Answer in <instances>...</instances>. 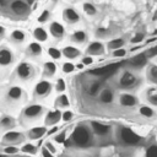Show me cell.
Returning a JSON list of instances; mask_svg holds the SVG:
<instances>
[{"label":"cell","instance_id":"94428289","mask_svg":"<svg viewBox=\"0 0 157 157\" xmlns=\"http://www.w3.org/2000/svg\"><path fill=\"white\" fill-rule=\"evenodd\" d=\"M7 1H9V2H11V1H12V0H7Z\"/></svg>","mask_w":157,"mask_h":157},{"label":"cell","instance_id":"f907efd6","mask_svg":"<svg viewBox=\"0 0 157 157\" xmlns=\"http://www.w3.org/2000/svg\"><path fill=\"white\" fill-rule=\"evenodd\" d=\"M156 54H157V45L153 47V48H151V49L146 53V56H153V55H156Z\"/></svg>","mask_w":157,"mask_h":157},{"label":"cell","instance_id":"d6a6232c","mask_svg":"<svg viewBox=\"0 0 157 157\" xmlns=\"http://www.w3.org/2000/svg\"><path fill=\"white\" fill-rule=\"evenodd\" d=\"M37 151H38V147L33 144H25L22 147H21V152L23 153H27V155H37Z\"/></svg>","mask_w":157,"mask_h":157},{"label":"cell","instance_id":"7bdbcfd3","mask_svg":"<svg viewBox=\"0 0 157 157\" xmlns=\"http://www.w3.org/2000/svg\"><path fill=\"white\" fill-rule=\"evenodd\" d=\"M148 101H150L152 104L157 105V91L152 90V91L148 92Z\"/></svg>","mask_w":157,"mask_h":157},{"label":"cell","instance_id":"5b68a950","mask_svg":"<svg viewBox=\"0 0 157 157\" xmlns=\"http://www.w3.org/2000/svg\"><path fill=\"white\" fill-rule=\"evenodd\" d=\"M52 91H53L52 82H49L47 80H42L36 83L34 90H33V97L36 99H44L45 97H48L52 93Z\"/></svg>","mask_w":157,"mask_h":157},{"label":"cell","instance_id":"ee69618b","mask_svg":"<svg viewBox=\"0 0 157 157\" xmlns=\"http://www.w3.org/2000/svg\"><path fill=\"white\" fill-rule=\"evenodd\" d=\"M108 34V29L107 28H97L96 29V37L97 38H103V37H105Z\"/></svg>","mask_w":157,"mask_h":157},{"label":"cell","instance_id":"9c48e42d","mask_svg":"<svg viewBox=\"0 0 157 157\" xmlns=\"http://www.w3.org/2000/svg\"><path fill=\"white\" fill-rule=\"evenodd\" d=\"M104 52H105L104 44H103L102 42L94 40V42H91V43L86 47L85 54L91 55V56H99V55H103Z\"/></svg>","mask_w":157,"mask_h":157},{"label":"cell","instance_id":"7c38bea8","mask_svg":"<svg viewBox=\"0 0 157 157\" xmlns=\"http://www.w3.org/2000/svg\"><path fill=\"white\" fill-rule=\"evenodd\" d=\"M61 120V112L60 109H55V110H50L45 114V118H44V125L48 128V126H54L56 125L59 121Z\"/></svg>","mask_w":157,"mask_h":157},{"label":"cell","instance_id":"4316f807","mask_svg":"<svg viewBox=\"0 0 157 157\" xmlns=\"http://www.w3.org/2000/svg\"><path fill=\"white\" fill-rule=\"evenodd\" d=\"M113 98H114V96H113V92L110 88H104L99 93V101L102 103H110L113 101Z\"/></svg>","mask_w":157,"mask_h":157},{"label":"cell","instance_id":"8fae6325","mask_svg":"<svg viewBox=\"0 0 157 157\" xmlns=\"http://www.w3.org/2000/svg\"><path fill=\"white\" fill-rule=\"evenodd\" d=\"M13 53L7 47H0V66L5 67L13 63Z\"/></svg>","mask_w":157,"mask_h":157},{"label":"cell","instance_id":"83f0119b","mask_svg":"<svg viewBox=\"0 0 157 157\" xmlns=\"http://www.w3.org/2000/svg\"><path fill=\"white\" fill-rule=\"evenodd\" d=\"M118 66H120V64H110V65H107V66H104V67H99V69H97V70H93V71H91V72L94 74V75H105V74H108V72L114 71Z\"/></svg>","mask_w":157,"mask_h":157},{"label":"cell","instance_id":"2e32d148","mask_svg":"<svg viewBox=\"0 0 157 157\" xmlns=\"http://www.w3.org/2000/svg\"><path fill=\"white\" fill-rule=\"evenodd\" d=\"M42 53H43V48L39 42H32L26 48V54L31 58H38L42 55Z\"/></svg>","mask_w":157,"mask_h":157},{"label":"cell","instance_id":"603a6c76","mask_svg":"<svg viewBox=\"0 0 157 157\" xmlns=\"http://www.w3.org/2000/svg\"><path fill=\"white\" fill-rule=\"evenodd\" d=\"M54 107H55L56 109H64V108H69V107H70V101H69L67 96H66V94H59V96L55 98Z\"/></svg>","mask_w":157,"mask_h":157},{"label":"cell","instance_id":"d4e9b609","mask_svg":"<svg viewBox=\"0 0 157 157\" xmlns=\"http://www.w3.org/2000/svg\"><path fill=\"white\" fill-rule=\"evenodd\" d=\"M16 125V120L11 115H5L0 119V126H2L4 129H12Z\"/></svg>","mask_w":157,"mask_h":157},{"label":"cell","instance_id":"6f0895ef","mask_svg":"<svg viewBox=\"0 0 157 157\" xmlns=\"http://www.w3.org/2000/svg\"><path fill=\"white\" fill-rule=\"evenodd\" d=\"M0 157H7V155H5V153H0Z\"/></svg>","mask_w":157,"mask_h":157},{"label":"cell","instance_id":"6125c7cd","mask_svg":"<svg viewBox=\"0 0 157 157\" xmlns=\"http://www.w3.org/2000/svg\"><path fill=\"white\" fill-rule=\"evenodd\" d=\"M0 152H1V148H0Z\"/></svg>","mask_w":157,"mask_h":157},{"label":"cell","instance_id":"7a4b0ae2","mask_svg":"<svg viewBox=\"0 0 157 157\" xmlns=\"http://www.w3.org/2000/svg\"><path fill=\"white\" fill-rule=\"evenodd\" d=\"M44 107L40 104H28L23 108L21 113V123L23 125L38 120L44 114Z\"/></svg>","mask_w":157,"mask_h":157},{"label":"cell","instance_id":"836d02e7","mask_svg":"<svg viewBox=\"0 0 157 157\" xmlns=\"http://www.w3.org/2000/svg\"><path fill=\"white\" fill-rule=\"evenodd\" d=\"M123 45H124V39H123V38H115V39H112V40H109L108 44H107L108 49H112V50L118 49V48H123Z\"/></svg>","mask_w":157,"mask_h":157},{"label":"cell","instance_id":"277c9868","mask_svg":"<svg viewBox=\"0 0 157 157\" xmlns=\"http://www.w3.org/2000/svg\"><path fill=\"white\" fill-rule=\"evenodd\" d=\"M10 11L13 16L16 17H26L29 11H31V6L27 1H23V0H12L10 2Z\"/></svg>","mask_w":157,"mask_h":157},{"label":"cell","instance_id":"816d5d0a","mask_svg":"<svg viewBox=\"0 0 157 157\" xmlns=\"http://www.w3.org/2000/svg\"><path fill=\"white\" fill-rule=\"evenodd\" d=\"M58 131H59V128L54 125V126H53L50 130H47V135H55Z\"/></svg>","mask_w":157,"mask_h":157},{"label":"cell","instance_id":"bcb514c9","mask_svg":"<svg viewBox=\"0 0 157 157\" xmlns=\"http://www.w3.org/2000/svg\"><path fill=\"white\" fill-rule=\"evenodd\" d=\"M146 157H157V146L148 147V150L146 152Z\"/></svg>","mask_w":157,"mask_h":157},{"label":"cell","instance_id":"ac0fdd59","mask_svg":"<svg viewBox=\"0 0 157 157\" xmlns=\"http://www.w3.org/2000/svg\"><path fill=\"white\" fill-rule=\"evenodd\" d=\"M136 83V77H135V75H132L131 72H124L123 75H121V77H120V80H119V85L121 86V87H124V88H128V87H131V86H134Z\"/></svg>","mask_w":157,"mask_h":157},{"label":"cell","instance_id":"6da1fadb","mask_svg":"<svg viewBox=\"0 0 157 157\" xmlns=\"http://www.w3.org/2000/svg\"><path fill=\"white\" fill-rule=\"evenodd\" d=\"M92 144H93V131L91 126L85 123L77 124L74 128L70 139L66 137V140L64 141L65 147L75 146L76 148H88L92 146Z\"/></svg>","mask_w":157,"mask_h":157},{"label":"cell","instance_id":"f1b7e54d","mask_svg":"<svg viewBox=\"0 0 157 157\" xmlns=\"http://www.w3.org/2000/svg\"><path fill=\"white\" fill-rule=\"evenodd\" d=\"M82 11H83L87 16H94V15L97 13L96 6H94L92 2H88V1H86V2L82 4Z\"/></svg>","mask_w":157,"mask_h":157},{"label":"cell","instance_id":"ba28073f","mask_svg":"<svg viewBox=\"0 0 157 157\" xmlns=\"http://www.w3.org/2000/svg\"><path fill=\"white\" fill-rule=\"evenodd\" d=\"M120 139L125 142V144H128V145H136V144H139L140 142V140H141V137L137 135V134H135L131 129H129V128H121L120 129Z\"/></svg>","mask_w":157,"mask_h":157},{"label":"cell","instance_id":"f6af8a7d","mask_svg":"<svg viewBox=\"0 0 157 157\" xmlns=\"http://www.w3.org/2000/svg\"><path fill=\"white\" fill-rule=\"evenodd\" d=\"M140 113H141L142 115H145V117H152V115H153L152 109L148 108V107H141V108H140Z\"/></svg>","mask_w":157,"mask_h":157},{"label":"cell","instance_id":"cb8c5ba5","mask_svg":"<svg viewBox=\"0 0 157 157\" xmlns=\"http://www.w3.org/2000/svg\"><path fill=\"white\" fill-rule=\"evenodd\" d=\"M120 101V104L125 105V107H132L136 104V98L132 96V94H129V93H123L119 98Z\"/></svg>","mask_w":157,"mask_h":157},{"label":"cell","instance_id":"8992f818","mask_svg":"<svg viewBox=\"0 0 157 157\" xmlns=\"http://www.w3.org/2000/svg\"><path fill=\"white\" fill-rule=\"evenodd\" d=\"M26 140V135L23 132H20V131H7L4 136H2V140L1 142L4 145H20L22 144L23 141Z\"/></svg>","mask_w":157,"mask_h":157},{"label":"cell","instance_id":"680465c9","mask_svg":"<svg viewBox=\"0 0 157 157\" xmlns=\"http://www.w3.org/2000/svg\"><path fill=\"white\" fill-rule=\"evenodd\" d=\"M50 1H52V2H56L58 0H50Z\"/></svg>","mask_w":157,"mask_h":157},{"label":"cell","instance_id":"4fadbf2b","mask_svg":"<svg viewBox=\"0 0 157 157\" xmlns=\"http://www.w3.org/2000/svg\"><path fill=\"white\" fill-rule=\"evenodd\" d=\"M49 32L54 38L61 39L65 36V27L58 21H52L49 23Z\"/></svg>","mask_w":157,"mask_h":157},{"label":"cell","instance_id":"5bb4252c","mask_svg":"<svg viewBox=\"0 0 157 157\" xmlns=\"http://www.w3.org/2000/svg\"><path fill=\"white\" fill-rule=\"evenodd\" d=\"M47 134V126H36V128H32L29 130L26 131V139H29V140H38L40 137H43L44 135Z\"/></svg>","mask_w":157,"mask_h":157},{"label":"cell","instance_id":"f5cc1de1","mask_svg":"<svg viewBox=\"0 0 157 157\" xmlns=\"http://www.w3.org/2000/svg\"><path fill=\"white\" fill-rule=\"evenodd\" d=\"M5 33H6V28L0 25V38H2V37L5 36Z\"/></svg>","mask_w":157,"mask_h":157},{"label":"cell","instance_id":"7dc6e473","mask_svg":"<svg viewBox=\"0 0 157 157\" xmlns=\"http://www.w3.org/2000/svg\"><path fill=\"white\" fill-rule=\"evenodd\" d=\"M144 37H145V34L144 33H136L132 38H131V43H140L142 39H144Z\"/></svg>","mask_w":157,"mask_h":157},{"label":"cell","instance_id":"52a82bcc","mask_svg":"<svg viewBox=\"0 0 157 157\" xmlns=\"http://www.w3.org/2000/svg\"><path fill=\"white\" fill-rule=\"evenodd\" d=\"M63 20L65 21V23L72 26L76 25L77 22H80L81 20V15L78 13V11L72 7V6H66L63 10Z\"/></svg>","mask_w":157,"mask_h":157},{"label":"cell","instance_id":"f546056e","mask_svg":"<svg viewBox=\"0 0 157 157\" xmlns=\"http://www.w3.org/2000/svg\"><path fill=\"white\" fill-rule=\"evenodd\" d=\"M50 18H52V11L48 10V9H44V10H42V12L38 15L37 21H38V23L43 25V23H47Z\"/></svg>","mask_w":157,"mask_h":157},{"label":"cell","instance_id":"681fc988","mask_svg":"<svg viewBox=\"0 0 157 157\" xmlns=\"http://www.w3.org/2000/svg\"><path fill=\"white\" fill-rule=\"evenodd\" d=\"M44 146H45V147H47V148H48V150H49L52 153H55V152H56V148L54 147V145H53L50 141H45Z\"/></svg>","mask_w":157,"mask_h":157},{"label":"cell","instance_id":"1f68e13d","mask_svg":"<svg viewBox=\"0 0 157 157\" xmlns=\"http://www.w3.org/2000/svg\"><path fill=\"white\" fill-rule=\"evenodd\" d=\"M99 91H101V82H98V81L91 82L88 85V87H87V93L90 96H96Z\"/></svg>","mask_w":157,"mask_h":157},{"label":"cell","instance_id":"d590c367","mask_svg":"<svg viewBox=\"0 0 157 157\" xmlns=\"http://www.w3.org/2000/svg\"><path fill=\"white\" fill-rule=\"evenodd\" d=\"M2 152L5 153V155H10V156H12V155H17L18 152H20V148L18 147H16L15 145H6V147H4L2 148Z\"/></svg>","mask_w":157,"mask_h":157},{"label":"cell","instance_id":"4dcf8cb0","mask_svg":"<svg viewBox=\"0 0 157 157\" xmlns=\"http://www.w3.org/2000/svg\"><path fill=\"white\" fill-rule=\"evenodd\" d=\"M47 53H48V55H49L52 59H54V60H59V59H61V56H63L61 49H59V48H56V47H49L48 50H47Z\"/></svg>","mask_w":157,"mask_h":157},{"label":"cell","instance_id":"74e56055","mask_svg":"<svg viewBox=\"0 0 157 157\" xmlns=\"http://www.w3.org/2000/svg\"><path fill=\"white\" fill-rule=\"evenodd\" d=\"M54 88H55V91H56L58 93L64 92V91H65V88H66V83H65L64 78H58V80H56V82H55Z\"/></svg>","mask_w":157,"mask_h":157},{"label":"cell","instance_id":"db71d44e","mask_svg":"<svg viewBox=\"0 0 157 157\" xmlns=\"http://www.w3.org/2000/svg\"><path fill=\"white\" fill-rule=\"evenodd\" d=\"M7 4H9V1H7V0H0V6H2V7H4V6H6Z\"/></svg>","mask_w":157,"mask_h":157},{"label":"cell","instance_id":"3957f363","mask_svg":"<svg viewBox=\"0 0 157 157\" xmlns=\"http://www.w3.org/2000/svg\"><path fill=\"white\" fill-rule=\"evenodd\" d=\"M36 69L31 63L22 61L20 63L15 69V75L20 81H28L34 77Z\"/></svg>","mask_w":157,"mask_h":157},{"label":"cell","instance_id":"ffe728a7","mask_svg":"<svg viewBox=\"0 0 157 157\" xmlns=\"http://www.w3.org/2000/svg\"><path fill=\"white\" fill-rule=\"evenodd\" d=\"M10 42L15 43V44H21L26 40V33L22 29H13L10 33Z\"/></svg>","mask_w":157,"mask_h":157},{"label":"cell","instance_id":"30bf717a","mask_svg":"<svg viewBox=\"0 0 157 157\" xmlns=\"http://www.w3.org/2000/svg\"><path fill=\"white\" fill-rule=\"evenodd\" d=\"M25 97V92L20 86H11L6 92V99L10 103L20 102Z\"/></svg>","mask_w":157,"mask_h":157},{"label":"cell","instance_id":"60d3db41","mask_svg":"<svg viewBox=\"0 0 157 157\" xmlns=\"http://www.w3.org/2000/svg\"><path fill=\"white\" fill-rule=\"evenodd\" d=\"M112 55H113L114 58H123V56L126 55V50L123 49V48H118V49H114V50H113Z\"/></svg>","mask_w":157,"mask_h":157},{"label":"cell","instance_id":"11a10c76","mask_svg":"<svg viewBox=\"0 0 157 157\" xmlns=\"http://www.w3.org/2000/svg\"><path fill=\"white\" fill-rule=\"evenodd\" d=\"M83 66H85V65H83L82 63H80V64L75 65V67H76V69H78V70H82V69H83Z\"/></svg>","mask_w":157,"mask_h":157},{"label":"cell","instance_id":"9a60e30c","mask_svg":"<svg viewBox=\"0 0 157 157\" xmlns=\"http://www.w3.org/2000/svg\"><path fill=\"white\" fill-rule=\"evenodd\" d=\"M90 126H91L93 134L99 135V136L107 135V134L109 132V130H110V126H109V125L103 124V123H99V121H94V120H92V121L90 123Z\"/></svg>","mask_w":157,"mask_h":157},{"label":"cell","instance_id":"e0dca14e","mask_svg":"<svg viewBox=\"0 0 157 157\" xmlns=\"http://www.w3.org/2000/svg\"><path fill=\"white\" fill-rule=\"evenodd\" d=\"M63 56H65L66 59H77L78 56H81V50L74 45H66L61 49Z\"/></svg>","mask_w":157,"mask_h":157},{"label":"cell","instance_id":"e575fe53","mask_svg":"<svg viewBox=\"0 0 157 157\" xmlns=\"http://www.w3.org/2000/svg\"><path fill=\"white\" fill-rule=\"evenodd\" d=\"M147 76H148V80L151 82H153V83L157 85V66L156 65H150L148 66Z\"/></svg>","mask_w":157,"mask_h":157},{"label":"cell","instance_id":"9f6ffc18","mask_svg":"<svg viewBox=\"0 0 157 157\" xmlns=\"http://www.w3.org/2000/svg\"><path fill=\"white\" fill-rule=\"evenodd\" d=\"M34 1H36V0H27V2H28V4H29V5H31V4H33V2H34Z\"/></svg>","mask_w":157,"mask_h":157},{"label":"cell","instance_id":"d6986e66","mask_svg":"<svg viewBox=\"0 0 157 157\" xmlns=\"http://www.w3.org/2000/svg\"><path fill=\"white\" fill-rule=\"evenodd\" d=\"M70 40L74 43V44H83L86 40H87V33L82 29H78V31H75L71 36H70Z\"/></svg>","mask_w":157,"mask_h":157},{"label":"cell","instance_id":"ab89813d","mask_svg":"<svg viewBox=\"0 0 157 157\" xmlns=\"http://www.w3.org/2000/svg\"><path fill=\"white\" fill-rule=\"evenodd\" d=\"M74 118V113L71 110H65V112H61V120H64L65 123H69Z\"/></svg>","mask_w":157,"mask_h":157},{"label":"cell","instance_id":"91938a15","mask_svg":"<svg viewBox=\"0 0 157 157\" xmlns=\"http://www.w3.org/2000/svg\"><path fill=\"white\" fill-rule=\"evenodd\" d=\"M61 157H70V156H66V155H63Z\"/></svg>","mask_w":157,"mask_h":157},{"label":"cell","instance_id":"484cf974","mask_svg":"<svg viewBox=\"0 0 157 157\" xmlns=\"http://www.w3.org/2000/svg\"><path fill=\"white\" fill-rule=\"evenodd\" d=\"M146 60H147V56L145 53H141V54H137L136 56H134L131 60H130V64L135 67H140L142 65L146 64Z\"/></svg>","mask_w":157,"mask_h":157},{"label":"cell","instance_id":"7402d4cb","mask_svg":"<svg viewBox=\"0 0 157 157\" xmlns=\"http://www.w3.org/2000/svg\"><path fill=\"white\" fill-rule=\"evenodd\" d=\"M58 70V66L54 61H45L43 65V76L44 77H53Z\"/></svg>","mask_w":157,"mask_h":157},{"label":"cell","instance_id":"c3c4849f","mask_svg":"<svg viewBox=\"0 0 157 157\" xmlns=\"http://www.w3.org/2000/svg\"><path fill=\"white\" fill-rule=\"evenodd\" d=\"M40 155H42V157H54V153H52V152H50L45 146H43V147H42Z\"/></svg>","mask_w":157,"mask_h":157},{"label":"cell","instance_id":"8d00e7d4","mask_svg":"<svg viewBox=\"0 0 157 157\" xmlns=\"http://www.w3.org/2000/svg\"><path fill=\"white\" fill-rule=\"evenodd\" d=\"M66 134H67V129H64L63 131L55 134L54 135V141L56 144H64V141L66 140Z\"/></svg>","mask_w":157,"mask_h":157},{"label":"cell","instance_id":"f35d334b","mask_svg":"<svg viewBox=\"0 0 157 157\" xmlns=\"http://www.w3.org/2000/svg\"><path fill=\"white\" fill-rule=\"evenodd\" d=\"M75 69H76V67H75V65H74L71 61H65V63L63 64V66H61V70H63L64 74H71Z\"/></svg>","mask_w":157,"mask_h":157},{"label":"cell","instance_id":"b9f144b4","mask_svg":"<svg viewBox=\"0 0 157 157\" xmlns=\"http://www.w3.org/2000/svg\"><path fill=\"white\" fill-rule=\"evenodd\" d=\"M81 63H82L85 66H87V65H92V64H93V58H92L91 55L85 54V55L81 58Z\"/></svg>","mask_w":157,"mask_h":157},{"label":"cell","instance_id":"44dd1931","mask_svg":"<svg viewBox=\"0 0 157 157\" xmlns=\"http://www.w3.org/2000/svg\"><path fill=\"white\" fill-rule=\"evenodd\" d=\"M33 37L37 42L39 43H43V42H47L48 40V32L44 27L42 26H38L33 29Z\"/></svg>","mask_w":157,"mask_h":157}]
</instances>
